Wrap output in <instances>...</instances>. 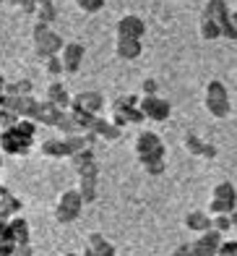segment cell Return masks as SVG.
Here are the masks:
<instances>
[{"mask_svg":"<svg viewBox=\"0 0 237 256\" xmlns=\"http://www.w3.org/2000/svg\"><path fill=\"white\" fill-rule=\"evenodd\" d=\"M31 44H34V55L44 60V58H50V55H60L65 40L50 24L34 21V26H31Z\"/></svg>","mask_w":237,"mask_h":256,"instance_id":"cell-1","label":"cell"},{"mask_svg":"<svg viewBox=\"0 0 237 256\" xmlns=\"http://www.w3.org/2000/svg\"><path fill=\"white\" fill-rule=\"evenodd\" d=\"M204 104H206L209 115H214V118H227L230 115V92H227V86H224L219 78H211L206 84Z\"/></svg>","mask_w":237,"mask_h":256,"instance_id":"cell-2","label":"cell"},{"mask_svg":"<svg viewBox=\"0 0 237 256\" xmlns=\"http://www.w3.org/2000/svg\"><path fill=\"white\" fill-rule=\"evenodd\" d=\"M144 34H146V24L136 14H125L115 21V37L117 40H144Z\"/></svg>","mask_w":237,"mask_h":256,"instance_id":"cell-3","label":"cell"},{"mask_svg":"<svg viewBox=\"0 0 237 256\" xmlns=\"http://www.w3.org/2000/svg\"><path fill=\"white\" fill-rule=\"evenodd\" d=\"M141 110H144L146 120H154V123H164L172 115V104L159 97V94H151V97H144L141 94Z\"/></svg>","mask_w":237,"mask_h":256,"instance_id":"cell-4","label":"cell"},{"mask_svg":"<svg viewBox=\"0 0 237 256\" xmlns=\"http://www.w3.org/2000/svg\"><path fill=\"white\" fill-rule=\"evenodd\" d=\"M0 149L13 157H26L31 152V138H23L13 128H5V131H0Z\"/></svg>","mask_w":237,"mask_h":256,"instance_id":"cell-5","label":"cell"},{"mask_svg":"<svg viewBox=\"0 0 237 256\" xmlns=\"http://www.w3.org/2000/svg\"><path fill=\"white\" fill-rule=\"evenodd\" d=\"M133 152L136 157H146V154H167V149H164V142L159 138V134L138 131L133 138Z\"/></svg>","mask_w":237,"mask_h":256,"instance_id":"cell-6","label":"cell"},{"mask_svg":"<svg viewBox=\"0 0 237 256\" xmlns=\"http://www.w3.org/2000/svg\"><path fill=\"white\" fill-rule=\"evenodd\" d=\"M224 232H219V230H206V232H198V238L191 243L193 246V254L196 256H217L219 254V248H222V243H224Z\"/></svg>","mask_w":237,"mask_h":256,"instance_id":"cell-7","label":"cell"},{"mask_svg":"<svg viewBox=\"0 0 237 256\" xmlns=\"http://www.w3.org/2000/svg\"><path fill=\"white\" fill-rule=\"evenodd\" d=\"M84 58H86V48L81 42L76 40H70L63 44V50H60V60L65 66V74H78L81 71V63H84Z\"/></svg>","mask_w":237,"mask_h":256,"instance_id":"cell-8","label":"cell"},{"mask_svg":"<svg viewBox=\"0 0 237 256\" xmlns=\"http://www.w3.org/2000/svg\"><path fill=\"white\" fill-rule=\"evenodd\" d=\"M144 55V42L141 40H117L115 37V58L130 63V60H138Z\"/></svg>","mask_w":237,"mask_h":256,"instance_id":"cell-9","label":"cell"},{"mask_svg":"<svg viewBox=\"0 0 237 256\" xmlns=\"http://www.w3.org/2000/svg\"><path fill=\"white\" fill-rule=\"evenodd\" d=\"M73 108H81L86 110L91 115H99L102 108H104V97L99 94V92H78V94H73Z\"/></svg>","mask_w":237,"mask_h":256,"instance_id":"cell-10","label":"cell"},{"mask_svg":"<svg viewBox=\"0 0 237 256\" xmlns=\"http://www.w3.org/2000/svg\"><path fill=\"white\" fill-rule=\"evenodd\" d=\"M60 115L63 110L57 108V104H52L50 100H44V102H37V110H34V120H37L39 126H57V120H60Z\"/></svg>","mask_w":237,"mask_h":256,"instance_id":"cell-11","label":"cell"},{"mask_svg":"<svg viewBox=\"0 0 237 256\" xmlns=\"http://www.w3.org/2000/svg\"><path fill=\"white\" fill-rule=\"evenodd\" d=\"M91 131L97 134L102 142H117V138L123 136V128H120V126L112 123L110 118H99V115H97V120H94Z\"/></svg>","mask_w":237,"mask_h":256,"instance_id":"cell-12","label":"cell"},{"mask_svg":"<svg viewBox=\"0 0 237 256\" xmlns=\"http://www.w3.org/2000/svg\"><path fill=\"white\" fill-rule=\"evenodd\" d=\"M44 100H50V102H52V104H57L60 110H68V108H70V102H73V97L68 94V92H65V86H63L57 78H52L50 84H47Z\"/></svg>","mask_w":237,"mask_h":256,"instance_id":"cell-13","label":"cell"},{"mask_svg":"<svg viewBox=\"0 0 237 256\" xmlns=\"http://www.w3.org/2000/svg\"><path fill=\"white\" fill-rule=\"evenodd\" d=\"M39 152L44 157H52V160H63V157H70V146L65 142V136L60 138H44L39 144Z\"/></svg>","mask_w":237,"mask_h":256,"instance_id":"cell-14","label":"cell"},{"mask_svg":"<svg viewBox=\"0 0 237 256\" xmlns=\"http://www.w3.org/2000/svg\"><path fill=\"white\" fill-rule=\"evenodd\" d=\"M185 228L193 232H206L211 230V212L209 209H193L185 214Z\"/></svg>","mask_w":237,"mask_h":256,"instance_id":"cell-15","label":"cell"},{"mask_svg":"<svg viewBox=\"0 0 237 256\" xmlns=\"http://www.w3.org/2000/svg\"><path fill=\"white\" fill-rule=\"evenodd\" d=\"M204 16H206V18H214L217 24L222 26L224 21L232 18V10H230V6H227V0H209L206 8H204Z\"/></svg>","mask_w":237,"mask_h":256,"instance_id":"cell-16","label":"cell"},{"mask_svg":"<svg viewBox=\"0 0 237 256\" xmlns=\"http://www.w3.org/2000/svg\"><path fill=\"white\" fill-rule=\"evenodd\" d=\"M8 240L13 246H21V243H29V222L23 217L10 220L8 222Z\"/></svg>","mask_w":237,"mask_h":256,"instance_id":"cell-17","label":"cell"},{"mask_svg":"<svg viewBox=\"0 0 237 256\" xmlns=\"http://www.w3.org/2000/svg\"><path fill=\"white\" fill-rule=\"evenodd\" d=\"M34 21H42V24H52L57 18V8L55 0H37V8H34Z\"/></svg>","mask_w":237,"mask_h":256,"instance_id":"cell-18","label":"cell"},{"mask_svg":"<svg viewBox=\"0 0 237 256\" xmlns=\"http://www.w3.org/2000/svg\"><path fill=\"white\" fill-rule=\"evenodd\" d=\"M198 34H201V40L204 42H217L222 37V26L217 24L214 18H201V24H198Z\"/></svg>","mask_w":237,"mask_h":256,"instance_id":"cell-19","label":"cell"},{"mask_svg":"<svg viewBox=\"0 0 237 256\" xmlns=\"http://www.w3.org/2000/svg\"><path fill=\"white\" fill-rule=\"evenodd\" d=\"M214 199H222V202H227L230 206H235L237 209V188L230 183V180H222V183H217L214 186Z\"/></svg>","mask_w":237,"mask_h":256,"instance_id":"cell-20","label":"cell"},{"mask_svg":"<svg viewBox=\"0 0 237 256\" xmlns=\"http://www.w3.org/2000/svg\"><path fill=\"white\" fill-rule=\"evenodd\" d=\"M81 214V209H70V206H63V204H55L52 209V220L57 225H70V222H76Z\"/></svg>","mask_w":237,"mask_h":256,"instance_id":"cell-21","label":"cell"},{"mask_svg":"<svg viewBox=\"0 0 237 256\" xmlns=\"http://www.w3.org/2000/svg\"><path fill=\"white\" fill-rule=\"evenodd\" d=\"M57 131H60L63 136H73V134H81V126H78V120L73 118V112L70 110H63V115H60V120H57Z\"/></svg>","mask_w":237,"mask_h":256,"instance_id":"cell-22","label":"cell"},{"mask_svg":"<svg viewBox=\"0 0 237 256\" xmlns=\"http://www.w3.org/2000/svg\"><path fill=\"white\" fill-rule=\"evenodd\" d=\"M55 204H63V206H70V209H84V199H81L78 188H65L57 194V202Z\"/></svg>","mask_w":237,"mask_h":256,"instance_id":"cell-23","label":"cell"},{"mask_svg":"<svg viewBox=\"0 0 237 256\" xmlns=\"http://www.w3.org/2000/svg\"><path fill=\"white\" fill-rule=\"evenodd\" d=\"M183 146H185V152H188V154H193V157H204L206 142H204L201 136H196V134H185V136H183Z\"/></svg>","mask_w":237,"mask_h":256,"instance_id":"cell-24","label":"cell"},{"mask_svg":"<svg viewBox=\"0 0 237 256\" xmlns=\"http://www.w3.org/2000/svg\"><path fill=\"white\" fill-rule=\"evenodd\" d=\"M78 194L81 199H84V204H91L97 202V180H89V178H78Z\"/></svg>","mask_w":237,"mask_h":256,"instance_id":"cell-25","label":"cell"},{"mask_svg":"<svg viewBox=\"0 0 237 256\" xmlns=\"http://www.w3.org/2000/svg\"><path fill=\"white\" fill-rule=\"evenodd\" d=\"M44 74L50 76V78H60L65 74V66L60 60V55H50V58H44Z\"/></svg>","mask_w":237,"mask_h":256,"instance_id":"cell-26","label":"cell"},{"mask_svg":"<svg viewBox=\"0 0 237 256\" xmlns=\"http://www.w3.org/2000/svg\"><path fill=\"white\" fill-rule=\"evenodd\" d=\"M34 84L29 78H18V81H5V94H31Z\"/></svg>","mask_w":237,"mask_h":256,"instance_id":"cell-27","label":"cell"},{"mask_svg":"<svg viewBox=\"0 0 237 256\" xmlns=\"http://www.w3.org/2000/svg\"><path fill=\"white\" fill-rule=\"evenodd\" d=\"M70 160V168H84V165H89V162H94L97 157H94V146H86V149H81V152H76V154H70L68 157Z\"/></svg>","mask_w":237,"mask_h":256,"instance_id":"cell-28","label":"cell"},{"mask_svg":"<svg viewBox=\"0 0 237 256\" xmlns=\"http://www.w3.org/2000/svg\"><path fill=\"white\" fill-rule=\"evenodd\" d=\"M13 131L21 134L23 138H34V134H37V120L34 118H18V123L13 126Z\"/></svg>","mask_w":237,"mask_h":256,"instance_id":"cell-29","label":"cell"},{"mask_svg":"<svg viewBox=\"0 0 237 256\" xmlns=\"http://www.w3.org/2000/svg\"><path fill=\"white\" fill-rule=\"evenodd\" d=\"M211 228L219 230V232H230L232 225V214H211Z\"/></svg>","mask_w":237,"mask_h":256,"instance_id":"cell-30","label":"cell"},{"mask_svg":"<svg viewBox=\"0 0 237 256\" xmlns=\"http://www.w3.org/2000/svg\"><path fill=\"white\" fill-rule=\"evenodd\" d=\"M78 178H89V180H99V165H97V160L94 162H89V165H84V168H76L73 170Z\"/></svg>","mask_w":237,"mask_h":256,"instance_id":"cell-31","label":"cell"},{"mask_svg":"<svg viewBox=\"0 0 237 256\" xmlns=\"http://www.w3.org/2000/svg\"><path fill=\"white\" fill-rule=\"evenodd\" d=\"M78 10H84V14H97V10L104 8V0H73Z\"/></svg>","mask_w":237,"mask_h":256,"instance_id":"cell-32","label":"cell"},{"mask_svg":"<svg viewBox=\"0 0 237 256\" xmlns=\"http://www.w3.org/2000/svg\"><path fill=\"white\" fill-rule=\"evenodd\" d=\"M18 123V115L10 112L8 108H0V131H5V128H13Z\"/></svg>","mask_w":237,"mask_h":256,"instance_id":"cell-33","label":"cell"},{"mask_svg":"<svg viewBox=\"0 0 237 256\" xmlns=\"http://www.w3.org/2000/svg\"><path fill=\"white\" fill-rule=\"evenodd\" d=\"M206 209H209L211 214H230L235 206H230L227 202H222V199H214V196H211V202H209V206H206Z\"/></svg>","mask_w":237,"mask_h":256,"instance_id":"cell-34","label":"cell"},{"mask_svg":"<svg viewBox=\"0 0 237 256\" xmlns=\"http://www.w3.org/2000/svg\"><path fill=\"white\" fill-rule=\"evenodd\" d=\"M86 246H91L94 251H99V254H102V248H107V246H110V240L104 238L102 232H91L89 240H86Z\"/></svg>","mask_w":237,"mask_h":256,"instance_id":"cell-35","label":"cell"},{"mask_svg":"<svg viewBox=\"0 0 237 256\" xmlns=\"http://www.w3.org/2000/svg\"><path fill=\"white\" fill-rule=\"evenodd\" d=\"M141 94H144V97H151V94H159V81L157 78H144V81H141Z\"/></svg>","mask_w":237,"mask_h":256,"instance_id":"cell-36","label":"cell"},{"mask_svg":"<svg viewBox=\"0 0 237 256\" xmlns=\"http://www.w3.org/2000/svg\"><path fill=\"white\" fill-rule=\"evenodd\" d=\"M222 37H224V40H230V42H237V24H235L232 18L222 24Z\"/></svg>","mask_w":237,"mask_h":256,"instance_id":"cell-37","label":"cell"},{"mask_svg":"<svg viewBox=\"0 0 237 256\" xmlns=\"http://www.w3.org/2000/svg\"><path fill=\"white\" fill-rule=\"evenodd\" d=\"M217 256H237V240H227V243H222V248Z\"/></svg>","mask_w":237,"mask_h":256,"instance_id":"cell-38","label":"cell"},{"mask_svg":"<svg viewBox=\"0 0 237 256\" xmlns=\"http://www.w3.org/2000/svg\"><path fill=\"white\" fill-rule=\"evenodd\" d=\"M172 256H196V254H193V246H191V243H180V246L172 251Z\"/></svg>","mask_w":237,"mask_h":256,"instance_id":"cell-39","label":"cell"},{"mask_svg":"<svg viewBox=\"0 0 237 256\" xmlns=\"http://www.w3.org/2000/svg\"><path fill=\"white\" fill-rule=\"evenodd\" d=\"M217 154H219V149H217L214 144H209V142H206V149H204V160H217Z\"/></svg>","mask_w":237,"mask_h":256,"instance_id":"cell-40","label":"cell"},{"mask_svg":"<svg viewBox=\"0 0 237 256\" xmlns=\"http://www.w3.org/2000/svg\"><path fill=\"white\" fill-rule=\"evenodd\" d=\"M78 256H99V251H94L91 246H86V248H84V251H81Z\"/></svg>","mask_w":237,"mask_h":256,"instance_id":"cell-41","label":"cell"},{"mask_svg":"<svg viewBox=\"0 0 237 256\" xmlns=\"http://www.w3.org/2000/svg\"><path fill=\"white\" fill-rule=\"evenodd\" d=\"M3 89H5V76L0 74V97H3Z\"/></svg>","mask_w":237,"mask_h":256,"instance_id":"cell-42","label":"cell"},{"mask_svg":"<svg viewBox=\"0 0 237 256\" xmlns=\"http://www.w3.org/2000/svg\"><path fill=\"white\" fill-rule=\"evenodd\" d=\"M230 214H232V225L237 228V209H232V212H230Z\"/></svg>","mask_w":237,"mask_h":256,"instance_id":"cell-43","label":"cell"},{"mask_svg":"<svg viewBox=\"0 0 237 256\" xmlns=\"http://www.w3.org/2000/svg\"><path fill=\"white\" fill-rule=\"evenodd\" d=\"M63 256H78V254H76V251H65Z\"/></svg>","mask_w":237,"mask_h":256,"instance_id":"cell-44","label":"cell"},{"mask_svg":"<svg viewBox=\"0 0 237 256\" xmlns=\"http://www.w3.org/2000/svg\"><path fill=\"white\" fill-rule=\"evenodd\" d=\"M232 21H235V24H237V10H232Z\"/></svg>","mask_w":237,"mask_h":256,"instance_id":"cell-45","label":"cell"},{"mask_svg":"<svg viewBox=\"0 0 237 256\" xmlns=\"http://www.w3.org/2000/svg\"><path fill=\"white\" fill-rule=\"evenodd\" d=\"M0 3H5V0H0Z\"/></svg>","mask_w":237,"mask_h":256,"instance_id":"cell-46","label":"cell"},{"mask_svg":"<svg viewBox=\"0 0 237 256\" xmlns=\"http://www.w3.org/2000/svg\"><path fill=\"white\" fill-rule=\"evenodd\" d=\"M115 256H117V254H115Z\"/></svg>","mask_w":237,"mask_h":256,"instance_id":"cell-47","label":"cell"}]
</instances>
